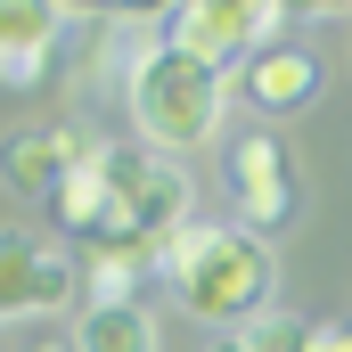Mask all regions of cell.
<instances>
[{"instance_id": "cell-19", "label": "cell", "mask_w": 352, "mask_h": 352, "mask_svg": "<svg viewBox=\"0 0 352 352\" xmlns=\"http://www.w3.org/2000/svg\"><path fill=\"white\" fill-rule=\"evenodd\" d=\"M205 352H246V336H213V344H205Z\"/></svg>"}, {"instance_id": "cell-6", "label": "cell", "mask_w": 352, "mask_h": 352, "mask_svg": "<svg viewBox=\"0 0 352 352\" xmlns=\"http://www.w3.org/2000/svg\"><path fill=\"white\" fill-rule=\"evenodd\" d=\"M230 188H238V230H254V238H270V230H287L295 221V164H287V140L278 131H238L230 140Z\"/></svg>"}, {"instance_id": "cell-1", "label": "cell", "mask_w": 352, "mask_h": 352, "mask_svg": "<svg viewBox=\"0 0 352 352\" xmlns=\"http://www.w3.org/2000/svg\"><path fill=\"white\" fill-rule=\"evenodd\" d=\"M164 278H173L180 311L188 320H213V328H246L263 320L270 295H278V263H270V238L254 230H221V221H188L164 238Z\"/></svg>"}, {"instance_id": "cell-14", "label": "cell", "mask_w": 352, "mask_h": 352, "mask_svg": "<svg viewBox=\"0 0 352 352\" xmlns=\"http://www.w3.org/2000/svg\"><path fill=\"white\" fill-rule=\"evenodd\" d=\"M278 16H311V25H328V16H352V0H278Z\"/></svg>"}, {"instance_id": "cell-3", "label": "cell", "mask_w": 352, "mask_h": 352, "mask_svg": "<svg viewBox=\"0 0 352 352\" xmlns=\"http://www.w3.org/2000/svg\"><path fill=\"white\" fill-rule=\"evenodd\" d=\"M123 107H131V131L156 148V156H188L205 140H221V107H230V74L180 58L173 41L140 58V74L123 82Z\"/></svg>"}, {"instance_id": "cell-12", "label": "cell", "mask_w": 352, "mask_h": 352, "mask_svg": "<svg viewBox=\"0 0 352 352\" xmlns=\"http://www.w3.org/2000/svg\"><path fill=\"white\" fill-rule=\"evenodd\" d=\"M156 278V263L131 254H90V303H140V287Z\"/></svg>"}, {"instance_id": "cell-2", "label": "cell", "mask_w": 352, "mask_h": 352, "mask_svg": "<svg viewBox=\"0 0 352 352\" xmlns=\"http://www.w3.org/2000/svg\"><path fill=\"white\" fill-rule=\"evenodd\" d=\"M98 180H107V230L82 238V246L164 270V238L197 221V180L180 173V156H156L148 140H107L98 148Z\"/></svg>"}, {"instance_id": "cell-16", "label": "cell", "mask_w": 352, "mask_h": 352, "mask_svg": "<svg viewBox=\"0 0 352 352\" xmlns=\"http://www.w3.org/2000/svg\"><path fill=\"white\" fill-rule=\"evenodd\" d=\"M41 74H50V58H8V66H0V82H8V90H33Z\"/></svg>"}, {"instance_id": "cell-15", "label": "cell", "mask_w": 352, "mask_h": 352, "mask_svg": "<svg viewBox=\"0 0 352 352\" xmlns=\"http://www.w3.org/2000/svg\"><path fill=\"white\" fill-rule=\"evenodd\" d=\"M311 352H352V320H311Z\"/></svg>"}, {"instance_id": "cell-5", "label": "cell", "mask_w": 352, "mask_h": 352, "mask_svg": "<svg viewBox=\"0 0 352 352\" xmlns=\"http://www.w3.org/2000/svg\"><path fill=\"white\" fill-rule=\"evenodd\" d=\"M82 295V263L50 238L0 230V320H50Z\"/></svg>"}, {"instance_id": "cell-17", "label": "cell", "mask_w": 352, "mask_h": 352, "mask_svg": "<svg viewBox=\"0 0 352 352\" xmlns=\"http://www.w3.org/2000/svg\"><path fill=\"white\" fill-rule=\"evenodd\" d=\"M180 0H115V16H140V25H156V16H173Z\"/></svg>"}, {"instance_id": "cell-11", "label": "cell", "mask_w": 352, "mask_h": 352, "mask_svg": "<svg viewBox=\"0 0 352 352\" xmlns=\"http://www.w3.org/2000/svg\"><path fill=\"white\" fill-rule=\"evenodd\" d=\"M58 0H0V66L8 58H50L58 50Z\"/></svg>"}, {"instance_id": "cell-9", "label": "cell", "mask_w": 352, "mask_h": 352, "mask_svg": "<svg viewBox=\"0 0 352 352\" xmlns=\"http://www.w3.org/2000/svg\"><path fill=\"white\" fill-rule=\"evenodd\" d=\"M66 336H74V352H156V320L140 303H90Z\"/></svg>"}, {"instance_id": "cell-13", "label": "cell", "mask_w": 352, "mask_h": 352, "mask_svg": "<svg viewBox=\"0 0 352 352\" xmlns=\"http://www.w3.org/2000/svg\"><path fill=\"white\" fill-rule=\"evenodd\" d=\"M238 336H246V352H311V320H295V311H263V320H246Z\"/></svg>"}, {"instance_id": "cell-8", "label": "cell", "mask_w": 352, "mask_h": 352, "mask_svg": "<svg viewBox=\"0 0 352 352\" xmlns=\"http://www.w3.org/2000/svg\"><path fill=\"white\" fill-rule=\"evenodd\" d=\"M90 156L82 131H8L0 140V188L8 197H58V180Z\"/></svg>"}, {"instance_id": "cell-18", "label": "cell", "mask_w": 352, "mask_h": 352, "mask_svg": "<svg viewBox=\"0 0 352 352\" xmlns=\"http://www.w3.org/2000/svg\"><path fill=\"white\" fill-rule=\"evenodd\" d=\"M58 16H115V0H58Z\"/></svg>"}, {"instance_id": "cell-10", "label": "cell", "mask_w": 352, "mask_h": 352, "mask_svg": "<svg viewBox=\"0 0 352 352\" xmlns=\"http://www.w3.org/2000/svg\"><path fill=\"white\" fill-rule=\"evenodd\" d=\"M50 213H58V230H66V238H98V230H107V180H98V148H90L82 164L58 180Z\"/></svg>"}, {"instance_id": "cell-7", "label": "cell", "mask_w": 352, "mask_h": 352, "mask_svg": "<svg viewBox=\"0 0 352 352\" xmlns=\"http://www.w3.org/2000/svg\"><path fill=\"white\" fill-rule=\"evenodd\" d=\"M238 82H246V98H254L263 115H303V107L320 98V82H328V66H320L303 41H263V50L238 66Z\"/></svg>"}, {"instance_id": "cell-4", "label": "cell", "mask_w": 352, "mask_h": 352, "mask_svg": "<svg viewBox=\"0 0 352 352\" xmlns=\"http://www.w3.org/2000/svg\"><path fill=\"white\" fill-rule=\"evenodd\" d=\"M278 25H287L278 0H180L173 16H164V41H173L180 58L230 74V66H246L263 41H278Z\"/></svg>"}]
</instances>
